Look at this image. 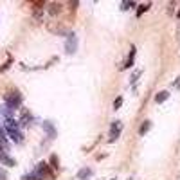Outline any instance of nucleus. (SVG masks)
I'll return each instance as SVG.
<instances>
[{
    "label": "nucleus",
    "instance_id": "f257e3e1",
    "mask_svg": "<svg viewBox=\"0 0 180 180\" xmlns=\"http://www.w3.org/2000/svg\"><path fill=\"white\" fill-rule=\"evenodd\" d=\"M6 103H7V108L9 110H16L22 103V95L18 92H7L6 94Z\"/></svg>",
    "mask_w": 180,
    "mask_h": 180
},
{
    "label": "nucleus",
    "instance_id": "f03ea898",
    "mask_svg": "<svg viewBox=\"0 0 180 180\" xmlns=\"http://www.w3.org/2000/svg\"><path fill=\"white\" fill-rule=\"evenodd\" d=\"M67 36H69V38H67V45H65V49H67V52H69V54H74L76 49H77V40H76V34H74V32H69Z\"/></svg>",
    "mask_w": 180,
    "mask_h": 180
},
{
    "label": "nucleus",
    "instance_id": "7ed1b4c3",
    "mask_svg": "<svg viewBox=\"0 0 180 180\" xmlns=\"http://www.w3.org/2000/svg\"><path fill=\"white\" fill-rule=\"evenodd\" d=\"M121 130H123V124H121V121H115L114 124H112V132H110V142H114L119 135H121Z\"/></svg>",
    "mask_w": 180,
    "mask_h": 180
},
{
    "label": "nucleus",
    "instance_id": "20e7f679",
    "mask_svg": "<svg viewBox=\"0 0 180 180\" xmlns=\"http://www.w3.org/2000/svg\"><path fill=\"white\" fill-rule=\"evenodd\" d=\"M36 173H38L42 178L43 177H51V178H52V173H51V170H49V164H47V162H40L38 168H36Z\"/></svg>",
    "mask_w": 180,
    "mask_h": 180
},
{
    "label": "nucleus",
    "instance_id": "39448f33",
    "mask_svg": "<svg viewBox=\"0 0 180 180\" xmlns=\"http://www.w3.org/2000/svg\"><path fill=\"white\" fill-rule=\"evenodd\" d=\"M31 121H32V115L29 114V110H22V119H20V124L22 126H27V124H31Z\"/></svg>",
    "mask_w": 180,
    "mask_h": 180
},
{
    "label": "nucleus",
    "instance_id": "423d86ee",
    "mask_svg": "<svg viewBox=\"0 0 180 180\" xmlns=\"http://www.w3.org/2000/svg\"><path fill=\"white\" fill-rule=\"evenodd\" d=\"M0 160H2L6 166H16L15 159H11V157L7 155V153H6V151H0Z\"/></svg>",
    "mask_w": 180,
    "mask_h": 180
},
{
    "label": "nucleus",
    "instance_id": "0eeeda50",
    "mask_svg": "<svg viewBox=\"0 0 180 180\" xmlns=\"http://www.w3.org/2000/svg\"><path fill=\"white\" fill-rule=\"evenodd\" d=\"M60 13H61V4H56V2L49 4V15H51V16H56V15H60Z\"/></svg>",
    "mask_w": 180,
    "mask_h": 180
},
{
    "label": "nucleus",
    "instance_id": "6e6552de",
    "mask_svg": "<svg viewBox=\"0 0 180 180\" xmlns=\"http://www.w3.org/2000/svg\"><path fill=\"white\" fill-rule=\"evenodd\" d=\"M92 173H94V171L90 170V168H83V170H79V173H77V178L79 180H86V178L92 177Z\"/></svg>",
    "mask_w": 180,
    "mask_h": 180
},
{
    "label": "nucleus",
    "instance_id": "1a4fd4ad",
    "mask_svg": "<svg viewBox=\"0 0 180 180\" xmlns=\"http://www.w3.org/2000/svg\"><path fill=\"white\" fill-rule=\"evenodd\" d=\"M47 27H49V31L56 32V34H65V27L63 25H60V23H58V25H56V23H49Z\"/></svg>",
    "mask_w": 180,
    "mask_h": 180
},
{
    "label": "nucleus",
    "instance_id": "9d476101",
    "mask_svg": "<svg viewBox=\"0 0 180 180\" xmlns=\"http://www.w3.org/2000/svg\"><path fill=\"white\" fill-rule=\"evenodd\" d=\"M168 97H170V92H166V90H162V92H159V94L155 95V101H157V103H164V101H166V99H168Z\"/></svg>",
    "mask_w": 180,
    "mask_h": 180
},
{
    "label": "nucleus",
    "instance_id": "9b49d317",
    "mask_svg": "<svg viewBox=\"0 0 180 180\" xmlns=\"http://www.w3.org/2000/svg\"><path fill=\"white\" fill-rule=\"evenodd\" d=\"M133 58H135V47H132V51H130V56H128V60H126V65H124V69H130V67H133Z\"/></svg>",
    "mask_w": 180,
    "mask_h": 180
},
{
    "label": "nucleus",
    "instance_id": "f8f14e48",
    "mask_svg": "<svg viewBox=\"0 0 180 180\" xmlns=\"http://www.w3.org/2000/svg\"><path fill=\"white\" fill-rule=\"evenodd\" d=\"M149 128H151V123H149V121H144V123L140 124V128H139V135H144V133H148Z\"/></svg>",
    "mask_w": 180,
    "mask_h": 180
},
{
    "label": "nucleus",
    "instance_id": "ddd939ff",
    "mask_svg": "<svg viewBox=\"0 0 180 180\" xmlns=\"http://www.w3.org/2000/svg\"><path fill=\"white\" fill-rule=\"evenodd\" d=\"M6 128H7V132H11V130H18V123L9 117V119L6 121Z\"/></svg>",
    "mask_w": 180,
    "mask_h": 180
},
{
    "label": "nucleus",
    "instance_id": "4468645a",
    "mask_svg": "<svg viewBox=\"0 0 180 180\" xmlns=\"http://www.w3.org/2000/svg\"><path fill=\"white\" fill-rule=\"evenodd\" d=\"M43 130H45V132L49 133V137H54V135H56V132H54L52 124H51L49 121H45V123H43Z\"/></svg>",
    "mask_w": 180,
    "mask_h": 180
},
{
    "label": "nucleus",
    "instance_id": "2eb2a0df",
    "mask_svg": "<svg viewBox=\"0 0 180 180\" xmlns=\"http://www.w3.org/2000/svg\"><path fill=\"white\" fill-rule=\"evenodd\" d=\"M9 137L15 140V142H22V133L18 132V130H11L9 132Z\"/></svg>",
    "mask_w": 180,
    "mask_h": 180
},
{
    "label": "nucleus",
    "instance_id": "dca6fc26",
    "mask_svg": "<svg viewBox=\"0 0 180 180\" xmlns=\"http://www.w3.org/2000/svg\"><path fill=\"white\" fill-rule=\"evenodd\" d=\"M149 6H151V4H142V6H139V9H137V16H140V15H142V13H146V11L149 9Z\"/></svg>",
    "mask_w": 180,
    "mask_h": 180
},
{
    "label": "nucleus",
    "instance_id": "f3484780",
    "mask_svg": "<svg viewBox=\"0 0 180 180\" xmlns=\"http://www.w3.org/2000/svg\"><path fill=\"white\" fill-rule=\"evenodd\" d=\"M23 180H43V178L38 175V173H36V171H34V173H31V175H25V177H23Z\"/></svg>",
    "mask_w": 180,
    "mask_h": 180
},
{
    "label": "nucleus",
    "instance_id": "a211bd4d",
    "mask_svg": "<svg viewBox=\"0 0 180 180\" xmlns=\"http://www.w3.org/2000/svg\"><path fill=\"white\" fill-rule=\"evenodd\" d=\"M132 7H135V2H132V0H130V2H123V7H121V9L128 11V9H132Z\"/></svg>",
    "mask_w": 180,
    "mask_h": 180
},
{
    "label": "nucleus",
    "instance_id": "6ab92c4d",
    "mask_svg": "<svg viewBox=\"0 0 180 180\" xmlns=\"http://www.w3.org/2000/svg\"><path fill=\"white\" fill-rule=\"evenodd\" d=\"M123 106V97H117L115 101H114V110H119Z\"/></svg>",
    "mask_w": 180,
    "mask_h": 180
},
{
    "label": "nucleus",
    "instance_id": "aec40b11",
    "mask_svg": "<svg viewBox=\"0 0 180 180\" xmlns=\"http://www.w3.org/2000/svg\"><path fill=\"white\" fill-rule=\"evenodd\" d=\"M139 76H140V70H135V72L132 74V77H130V81H132V83H135V81H137V77H139Z\"/></svg>",
    "mask_w": 180,
    "mask_h": 180
},
{
    "label": "nucleus",
    "instance_id": "412c9836",
    "mask_svg": "<svg viewBox=\"0 0 180 180\" xmlns=\"http://www.w3.org/2000/svg\"><path fill=\"white\" fill-rule=\"evenodd\" d=\"M51 164H52L54 170H58V157H56V155H52V157H51Z\"/></svg>",
    "mask_w": 180,
    "mask_h": 180
},
{
    "label": "nucleus",
    "instance_id": "4be33fe9",
    "mask_svg": "<svg viewBox=\"0 0 180 180\" xmlns=\"http://www.w3.org/2000/svg\"><path fill=\"white\" fill-rule=\"evenodd\" d=\"M7 178V175H6V171L4 170H0V180H6Z\"/></svg>",
    "mask_w": 180,
    "mask_h": 180
},
{
    "label": "nucleus",
    "instance_id": "5701e85b",
    "mask_svg": "<svg viewBox=\"0 0 180 180\" xmlns=\"http://www.w3.org/2000/svg\"><path fill=\"white\" fill-rule=\"evenodd\" d=\"M177 16H178V18H180V9H178V13H177Z\"/></svg>",
    "mask_w": 180,
    "mask_h": 180
}]
</instances>
